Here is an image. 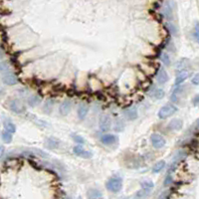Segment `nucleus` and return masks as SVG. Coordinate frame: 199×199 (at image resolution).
<instances>
[{"label": "nucleus", "instance_id": "nucleus-6", "mask_svg": "<svg viewBox=\"0 0 199 199\" xmlns=\"http://www.w3.org/2000/svg\"><path fill=\"white\" fill-rule=\"evenodd\" d=\"M73 152H74L75 154L78 155V157H82V158H86V159L91 158V157H92V155H93L90 152H88V150H86L84 147H80V146L74 147H73Z\"/></svg>", "mask_w": 199, "mask_h": 199}, {"label": "nucleus", "instance_id": "nucleus-23", "mask_svg": "<svg viewBox=\"0 0 199 199\" xmlns=\"http://www.w3.org/2000/svg\"><path fill=\"white\" fill-rule=\"evenodd\" d=\"M185 157H186V152H184V150H179V152H176V154L174 155L172 162H177V163H178L179 161L183 159Z\"/></svg>", "mask_w": 199, "mask_h": 199}, {"label": "nucleus", "instance_id": "nucleus-32", "mask_svg": "<svg viewBox=\"0 0 199 199\" xmlns=\"http://www.w3.org/2000/svg\"><path fill=\"white\" fill-rule=\"evenodd\" d=\"M191 83H192L193 85H195V86H198V85H199V75H198V74L195 75V76L192 78Z\"/></svg>", "mask_w": 199, "mask_h": 199}, {"label": "nucleus", "instance_id": "nucleus-33", "mask_svg": "<svg viewBox=\"0 0 199 199\" xmlns=\"http://www.w3.org/2000/svg\"><path fill=\"white\" fill-rule=\"evenodd\" d=\"M171 183H172V177H171L170 175H168L164 180V185H169Z\"/></svg>", "mask_w": 199, "mask_h": 199}, {"label": "nucleus", "instance_id": "nucleus-9", "mask_svg": "<svg viewBox=\"0 0 199 199\" xmlns=\"http://www.w3.org/2000/svg\"><path fill=\"white\" fill-rule=\"evenodd\" d=\"M72 110V102L70 100H65L63 102V103L61 104L60 106V109H59V111H60V114L62 116H66L68 115L70 112H71Z\"/></svg>", "mask_w": 199, "mask_h": 199}, {"label": "nucleus", "instance_id": "nucleus-34", "mask_svg": "<svg viewBox=\"0 0 199 199\" xmlns=\"http://www.w3.org/2000/svg\"><path fill=\"white\" fill-rule=\"evenodd\" d=\"M192 104L194 106H198L199 105V95H196L192 100Z\"/></svg>", "mask_w": 199, "mask_h": 199}, {"label": "nucleus", "instance_id": "nucleus-22", "mask_svg": "<svg viewBox=\"0 0 199 199\" xmlns=\"http://www.w3.org/2000/svg\"><path fill=\"white\" fill-rule=\"evenodd\" d=\"M40 103H41V99L38 96H32L28 100V105L31 107H35L37 105H39Z\"/></svg>", "mask_w": 199, "mask_h": 199}, {"label": "nucleus", "instance_id": "nucleus-12", "mask_svg": "<svg viewBox=\"0 0 199 199\" xmlns=\"http://www.w3.org/2000/svg\"><path fill=\"white\" fill-rule=\"evenodd\" d=\"M88 199H103V193L97 188H90L87 191Z\"/></svg>", "mask_w": 199, "mask_h": 199}, {"label": "nucleus", "instance_id": "nucleus-2", "mask_svg": "<svg viewBox=\"0 0 199 199\" xmlns=\"http://www.w3.org/2000/svg\"><path fill=\"white\" fill-rule=\"evenodd\" d=\"M177 111H178V109H177L176 106H174L172 104H167L159 109L158 117L161 120H165V119H167V117H169L170 116H172L173 114H175Z\"/></svg>", "mask_w": 199, "mask_h": 199}, {"label": "nucleus", "instance_id": "nucleus-37", "mask_svg": "<svg viewBox=\"0 0 199 199\" xmlns=\"http://www.w3.org/2000/svg\"><path fill=\"white\" fill-rule=\"evenodd\" d=\"M3 153H4V147L2 146H0V158L2 157Z\"/></svg>", "mask_w": 199, "mask_h": 199}, {"label": "nucleus", "instance_id": "nucleus-5", "mask_svg": "<svg viewBox=\"0 0 199 199\" xmlns=\"http://www.w3.org/2000/svg\"><path fill=\"white\" fill-rule=\"evenodd\" d=\"M99 126L100 128L103 132H107L111 130L112 127V119L110 116L107 115H103L100 117V122H99Z\"/></svg>", "mask_w": 199, "mask_h": 199}, {"label": "nucleus", "instance_id": "nucleus-29", "mask_svg": "<svg viewBox=\"0 0 199 199\" xmlns=\"http://www.w3.org/2000/svg\"><path fill=\"white\" fill-rule=\"evenodd\" d=\"M72 138L74 139V142H76L79 144H84L85 143V138L82 136H79V134H73Z\"/></svg>", "mask_w": 199, "mask_h": 199}, {"label": "nucleus", "instance_id": "nucleus-30", "mask_svg": "<svg viewBox=\"0 0 199 199\" xmlns=\"http://www.w3.org/2000/svg\"><path fill=\"white\" fill-rule=\"evenodd\" d=\"M166 27H167V29L169 30V32L172 35H177V28L176 26L172 23H167L166 24Z\"/></svg>", "mask_w": 199, "mask_h": 199}, {"label": "nucleus", "instance_id": "nucleus-13", "mask_svg": "<svg viewBox=\"0 0 199 199\" xmlns=\"http://www.w3.org/2000/svg\"><path fill=\"white\" fill-rule=\"evenodd\" d=\"M157 80L158 84H161V85L165 84L168 81V75H167V72L164 70V68L159 69L157 76Z\"/></svg>", "mask_w": 199, "mask_h": 199}, {"label": "nucleus", "instance_id": "nucleus-4", "mask_svg": "<svg viewBox=\"0 0 199 199\" xmlns=\"http://www.w3.org/2000/svg\"><path fill=\"white\" fill-rule=\"evenodd\" d=\"M150 142L154 148H161L165 146L166 141L165 138L159 133H152L150 137Z\"/></svg>", "mask_w": 199, "mask_h": 199}, {"label": "nucleus", "instance_id": "nucleus-18", "mask_svg": "<svg viewBox=\"0 0 199 199\" xmlns=\"http://www.w3.org/2000/svg\"><path fill=\"white\" fill-rule=\"evenodd\" d=\"M163 13L165 15V17L167 18L168 20H172L173 19V13H172V7L170 6V3L167 2L164 6V10Z\"/></svg>", "mask_w": 199, "mask_h": 199}, {"label": "nucleus", "instance_id": "nucleus-11", "mask_svg": "<svg viewBox=\"0 0 199 199\" xmlns=\"http://www.w3.org/2000/svg\"><path fill=\"white\" fill-rule=\"evenodd\" d=\"M182 127H183V122H182L180 119L171 120L167 125V127L170 131H179L182 128Z\"/></svg>", "mask_w": 199, "mask_h": 199}, {"label": "nucleus", "instance_id": "nucleus-26", "mask_svg": "<svg viewBox=\"0 0 199 199\" xmlns=\"http://www.w3.org/2000/svg\"><path fill=\"white\" fill-rule=\"evenodd\" d=\"M142 187V189L144 190H147V191H149L152 188H153L154 184H153V182L152 181H150V180H144L142 181V183H141Z\"/></svg>", "mask_w": 199, "mask_h": 199}, {"label": "nucleus", "instance_id": "nucleus-8", "mask_svg": "<svg viewBox=\"0 0 199 199\" xmlns=\"http://www.w3.org/2000/svg\"><path fill=\"white\" fill-rule=\"evenodd\" d=\"M2 81L5 85H8V86H13V85H16L18 83L17 77H16L14 74H11V73L5 74L2 77Z\"/></svg>", "mask_w": 199, "mask_h": 199}, {"label": "nucleus", "instance_id": "nucleus-1", "mask_svg": "<svg viewBox=\"0 0 199 199\" xmlns=\"http://www.w3.org/2000/svg\"><path fill=\"white\" fill-rule=\"evenodd\" d=\"M106 187H107V190L112 192V193L120 192L122 188V179L121 178V177H117V176L111 177V178L107 181Z\"/></svg>", "mask_w": 199, "mask_h": 199}, {"label": "nucleus", "instance_id": "nucleus-31", "mask_svg": "<svg viewBox=\"0 0 199 199\" xmlns=\"http://www.w3.org/2000/svg\"><path fill=\"white\" fill-rule=\"evenodd\" d=\"M32 150H33V152H37L36 154H38L39 157H44V158L49 157V155H48L45 152H43V150H41V149H38V148H33Z\"/></svg>", "mask_w": 199, "mask_h": 199}, {"label": "nucleus", "instance_id": "nucleus-16", "mask_svg": "<svg viewBox=\"0 0 199 199\" xmlns=\"http://www.w3.org/2000/svg\"><path fill=\"white\" fill-rule=\"evenodd\" d=\"M189 72L188 71H181L178 73V75L175 78V85H180L181 83H183L184 81L189 77Z\"/></svg>", "mask_w": 199, "mask_h": 199}, {"label": "nucleus", "instance_id": "nucleus-24", "mask_svg": "<svg viewBox=\"0 0 199 199\" xmlns=\"http://www.w3.org/2000/svg\"><path fill=\"white\" fill-rule=\"evenodd\" d=\"M160 60L161 62H162L164 65L166 66H169L170 64H171V61H170V58H169V55L167 53H165V52H162L160 54Z\"/></svg>", "mask_w": 199, "mask_h": 199}, {"label": "nucleus", "instance_id": "nucleus-14", "mask_svg": "<svg viewBox=\"0 0 199 199\" xmlns=\"http://www.w3.org/2000/svg\"><path fill=\"white\" fill-rule=\"evenodd\" d=\"M59 144H60V142L56 137H48L45 141V146L50 149H55L59 147Z\"/></svg>", "mask_w": 199, "mask_h": 199}, {"label": "nucleus", "instance_id": "nucleus-35", "mask_svg": "<svg viewBox=\"0 0 199 199\" xmlns=\"http://www.w3.org/2000/svg\"><path fill=\"white\" fill-rule=\"evenodd\" d=\"M168 194H169L168 191H165V192H163L162 194L159 196L158 199H168Z\"/></svg>", "mask_w": 199, "mask_h": 199}, {"label": "nucleus", "instance_id": "nucleus-17", "mask_svg": "<svg viewBox=\"0 0 199 199\" xmlns=\"http://www.w3.org/2000/svg\"><path fill=\"white\" fill-rule=\"evenodd\" d=\"M188 66H189V60H188V59L183 58V59H181V60H179L178 62H177V64H176V70H177V71H179V72L185 71V69Z\"/></svg>", "mask_w": 199, "mask_h": 199}, {"label": "nucleus", "instance_id": "nucleus-7", "mask_svg": "<svg viewBox=\"0 0 199 199\" xmlns=\"http://www.w3.org/2000/svg\"><path fill=\"white\" fill-rule=\"evenodd\" d=\"M123 115H125V117L128 121H134V120H137L138 117L137 110L136 107H127V109H126L125 112H123Z\"/></svg>", "mask_w": 199, "mask_h": 199}, {"label": "nucleus", "instance_id": "nucleus-25", "mask_svg": "<svg viewBox=\"0 0 199 199\" xmlns=\"http://www.w3.org/2000/svg\"><path fill=\"white\" fill-rule=\"evenodd\" d=\"M1 137H2V141L5 142V143H10L12 142V133H10L8 132L7 131H4L1 134Z\"/></svg>", "mask_w": 199, "mask_h": 199}, {"label": "nucleus", "instance_id": "nucleus-10", "mask_svg": "<svg viewBox=\"0 0 199 199\" xmlns=\"http://www.w3.org/2000/svg\"><path fill=\"white\" fill-rule=\"evenodd\" d=\"M101 142L105 146H111L117 142V137L114 136V134H104L101 137Z\"/></svg>", "mask_w": 199, "mask_h": 199}, {"label": "nucleus", "instance_id": "nucleus-40", "mask_svg": "<svg viewBox=\"0 0 199 199\" xmlns=\"http://www.w3.org/2000/svg\"><path fill=\"white\" fill-rule=\"evenodd\" d=\"M78 199H82V198H78Z\"/></svg>", "mask_w": 199, "mask_h": 199}, {"label": "nucleus", "instance_id": "nucleus-15", "mask_svg": "<svg viewBox=\"0 0 199 199\" xmlns=\"http://www.w3.org/2000/svg\"><path fill=\"white\" fill-rule=\"evenodd\" d=\"M89 112V107L86 104H81L78 107V117L80 120H85Z\"/></svg>", "mask_w": 199, "mask_h": 199}, {"label": "nucleus", "instance_id": "nucleus-20", "mask_svg": "<svg viewBox=\"0 0 199 199\" xmlns=\"http://www.w3.org/2000/svg\"><path fill=\"white\" fill-rule=\"evenodd\" d=\"M53 106H54V102L52 100H48L45 105L43 106V112H45V114H50V112H52V109H53Z\"/></svg>", "mask_w": 199, "mask_h": 199}, {"label": "nucleus", "instance_id": "nucleus-38", "mask_svg": "<svg viewBox=\"0 0 199 199\" xmlns=\"http://www.w3.org/2000/svg\"><path fill=\"white\" fill-rule=\"evenodd\" d=\"M195 32H197V33H199V23L198 22H196V24H195Z\"/></svg>", "mask_w": 199, "mask_h": 199}, {"label": "nucleus", "instance_id": "nucleus-27", "mask_svg": "<svg viewBox=\"0 0 199 199\" xmlns=\"http://www.w3.org/2000/svg\"><path fill=\"white\" fill-rule=\"evenodd\" d=\"M10 68H11V66H10V64L9 62L7 61H3L0 63V72L1 73H7Z\"/></svg>", "mask_w": 199, "mask_h": 199}, {"label": "nucleus", "instance_id": "nucleus-19", "mask_svg": "<svg viewBox=\"0 0 199 199\" xmlns=\"http://www.w3.org/2000/svg\"><path fill=\"white\" fill-rule=\"evenodd\" d=\"M164 167H165V161L164 160H159L153 165L152 172L153 173H159L161 170L164 169Z\"/></svg>", "mask_w": 199, "mask_h": 199}, {"label": "nucleus", "instance_id": "nucleus-36", "mask_svg": "<svg viewBox=\"0 0 199 199\" xmlns=\"http://www.w3.org/2000/svg\"><path fill=\"white\" fill-rule=\"evenodd\" d=\"M192 35H193V37H194V39L196 40V42L199 43V33H197V32H194V33H193Z\"/></svg>", "mask_w": 199, "mask_h": 199}, {"label": "nucleus", "instance_id": "nucleus-39", "mask_svg": "<svg viewBox=\"0 0 199 199\" xmlns=\"http://www.w3.org/2000/svg\"><path fill=\"white\" fill-rule=\"evenodd\" d=\"M3 56V53H2V51L1 50H0V58H1Z\"/></svg>", "mask_w": 199, "mask_h": 199}, {"label": "nucleus", "instance_id": "nucleus-3", "mask_svg": "<svg viewBox=\"0 0 199 199\" xmlns=\"http://www.w3.org/2000/svg\"><path fill=\"white\" fill-rule=\"evenodd\" d=\"M9 109L11 110L15 114H23L25 112V107L23 105V103L18 99H14L12 101H10L9 103Z\"/></svg>", "mask_w": 199, "mask_h": 199}, {"label": "nucleus", "instance_id": "nucleus-28", "mask_svg": "<svg viewBox=\"0 0 199 199\" xmlns=\"http://www.w3.org/2000/svg\"><path fill=\"white\" fill-rule=\"evenodd\" d=\"M164 95H165L164 91H163V90H161V89H157V90H155L154 92L152 93V96L154 97L155 99H157V100L162 99L163 97H164Z\"/></svg>", "mask_w": 199, "mask_h": 199}, {"label": "nucleus", "instance_id": "nucleus-21", "mask_svg": "<svg viewBox=\"0 0 199 199\" xmlns=\"http://www.w3.org/2000/svg\"><path fill=\"white\" fill-rule=\"evenodd\" d=\"M4 127H5V130L10 133H14L16 132V126L10 121H6L4 122Z\"/></svg>", "mask_w": 199, "mask_h": 199}]
</instances>
